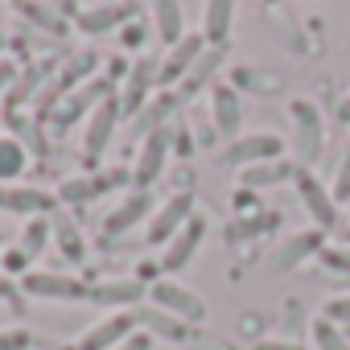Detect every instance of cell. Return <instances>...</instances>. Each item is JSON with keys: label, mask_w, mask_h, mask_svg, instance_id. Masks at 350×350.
Here are the masks:
<instances>
[{"label": "cell", "mask_w": 350, "mask_h": 350, "mask_svg": "<svg viewBox=\"0 0 350 350\" xmlns=\"http://www.w3.org/2000/svg\"><path fill=\"white\" fill-rule=\"evenodd\" d=\"M25 264H29V256H25V252H21V247H17V252H9V256H5V268H9V272H25Z\"/></svg>", "instance_id": "43"}, {"label": "cell", "mask_w": 350, "mask_h": 350, "mask_svg": "<svg viewBox=\"0 0 350 350\" xmlns=\"http://www.w3.org/2000/svg\"><path fill=\"white\" fill-rule=\"evenodd\" d=\"M58 198H50L46 190H33V186H0V211L9 215H25V219H46L54 211Z\"/></svg>", "instance_id": "17"}, {"label": "cell", "mask_w": 350, "mask_h": 350, "mask_svg": "<svg viewBox=\"0 0 350 350\" xmlns=\"http://www.w3.org/2000/svg\"><path fill=\"white\" fill-rule=\"evenodd\" d=\"M144 297H148V284L136 280V276L99 280V284H91V293H87V301H95V305H103V309H111V313H120V309L136 313V305H140Z\"/></svg>", "instance_id": "10"}, {"label": "cell", "mask_w": 350, "mask_h": 350, "mask_svg": "<svg viewBox=\"0 0 350 350\" xmlns=\"http://www.w3.org/2000/svg\"><path fill=\"white\" fill-rule=\"evenodd\" d=\"M346 215H350V202H346Z\"/></svg>", "instance_id": "48"}, {"label": "cell", "mask_w": 350, "mask_h": 350, "mask_svg": "<svg viewBox=\"0 0 350 350\" xmlns=\"http://www.w3.org/2000/svg\"><path fill=\"white\" fill-rule=\"evenodd\" d=\"M50 75H58V62H33V66H25V75H21V83H13V91H9V107L17 111L21 103H29V99H38L42 91V83L50 79Z\"/></svg>", "instance_id": "26"}, {"label": "cell", "mask_w": 350, "mask_h": 350, "mask_svg": "<svg viewBox=\"0 0 350 350\" xmlns=\"http://www.w3.org/2000/svg\"><path fill=\"white\" fill-rule=\"evenodd\" d=\"M29 169V152L17 136H0V186H17V178Z\"/></svg>", "instance_id": "27"}, {"label": "cell", "mask_w": 350, "mask_h": 350, "mask_svg": "<svg viewBox=\"0 0 350 350\" xmlns=\"http://www.w3.org/2000/svg\"><path fill=\"white\" fill-rule=\"evenodd\" d=\"M144 219H152V194L148 190H132L116 202V211L103 219V231L116 239V235H128L132 227H140Z\"/></svg>", "instance_id": "15"}, {"label": "cell", "mask_w": 350, "mask_h": 350, "mask_svg": "<svg viewBox=\"0 0 350 350\" xmlns=\"http://www.w3.org/2000/svg\"><path fill=\"white\" fill-rule=\"evenodd\" d=\"M21 288L42 301H87V293H91L79 276H66V272H25Z\"/></svg>", "instance_id": "8"}, {"label": "cell", "mask_w": 350, "mask_h": 350, "mask_svg": "<svg viewBox=\"0 0 350 350\" xmlns=\"http://www.w3.org/2000/svg\"><path fill=\"white\" fill-rule=\"evenodd\" d=\"M178 99H182V95H173V91H161L157 99H148V103L132 116V132H140V136L161 132V128H165V120L178 111Z\"/></svg>", "instance_id": "22"}, {"label": "cell", "mask_w": 350, "mask_h": 350, "mask_svg": "<svg viewBox=\"0 0 350 350\" xmlns=\"http://www.w3.org/2000/svg\"><path fill=\"white\" fill-rule=\"evenodd\" d=\"M5 46H9V38H5V29H0V50H5Z\"/></svg>", "instance_id": "47"}, {"label": "cell", "mask_w": 350, "mask_h": 350, "mask_svg": "<svg viewBox=\"0 0 350 350\" xmlns=\"http://www.w3.org/2000/svg\"><path fill=\"white\" fill-rule=\"evenodd\" d=\"M136 321L152 334V338H165V342H186L190 338V325L182 321V317H173V313H165V309H136Z\"/></svg>", "instance_id": "24"}, {"label": "cell", "mask_w": 350, "mask_h": 350, "mask_svg": "<svg viewBox=\"0 0 350 350\" xmlns=\"http://www.w3.org/2000/svg\"><path fill=\"white\" fill-rule=\"evenodd\" d=\"M120 42H124L128 50H132V46H140V42H144V25H136V21H128V25L120 29Z\"/></svg>", "instance_id": "41"}, {"label": "cell", "mask_w": 350, "mask_h": 350, "mask_svg": "<svg viewBox=\"0 0 350 350\" xmlns=\"http://www.w3.org/2000/svg\"><path fill=\"white\" fill-rule=\"evenodd\" d=\"M239 83H247L252 91H276L280 83H272V79H260L256 70H239Z\"/></svg>", "instance_id": "39"}, {"label": "cell", "mask_w": 350, "mask_h": 350, "mask_svg": "<svg viewBox=\"0 0 350 350\" xmlns=\"http://www.w3.org/2000/svg\"><path fill=\"white\" fill-rule=\"evenodd\" d=\"M223 62H227V46H206V50L198 54V62L190 66V75L178 83V87H182V99H186V95H198L202 87H211V79L219 75Z\"/></svg>", "instance_id": "21"}, {"label": "cell", "mask_w": 350, "mask_h": 350, "mask_svg": "<svg viewBox=\"0 0 350 350\" xmlns=\"http://www.w3.org/2000/svg\"><path fill=\"white\" fill-rule=\"evenodd\" d=\"M120 95H107L91 116H87V124H83V157H87V165H95L103 152H107V144H111V136H116V120H120Z\"/></svg>", "instance_id": "5"}, {"label": "cell", "mask_w": 350, "mask_h": 350, "mask_svg": "<svg viewBox=\"0 0 350 350\" xmlns=\"http://www.w3.org/2000/svg\"><path fill=\"white\" fill-rule=\"evenodd\" d=\"M165 157H169V128H161V132H152V136H144V140H140L136 169H132V182H136V190H148V186L161 178Z\"/></svg>", "instance_id": "13"}, {"label": "cell", "mask_w": 350, "mask_h": 350, "mask_svg": "<svg viewBox=\"0 0 350 350\" xmlns=\"http://www.w3.org/2000/svg\"><path fill=\"white\" fill-rule=\"evenodd\" d=\"M329 272H342V276H350V247H321V256H317Z\"/></svg>", "instance_id": "34"}, {"label": "cell", "mask_w": 350, "mask_h": 350, "mask_svg": "<svg viewBox=\"0 0 350 350\" xmlns=\"http://www.w3.org/2000/svg\"><path fill=\"white\" fill-rule=\"evenodd\" d=\"M132 21V0H103L95 9H83L75 17V25L83 33H107V29H124Z\"/></svg>", "instance_id": "18"}, {"label": "cell", "mask_w": 350, "mask_h": 350, "mask_svg": "<svg viewBox=\"0 0 350 350\" xmlns=\"http://www.w3.org/2000/svg\"><path fill=\"white\" fill-rule=\"evenodd\" d=\"M202 239H206V219L194 215L178 235L165 243V252H161V268H165L169 276H173V272H182V268H190L194 256H198V247H202Z\"/></svg>", "instance_id": "9"}, {"label": "cell", "mask_w": 350, "mask_h": 350, "mask_svg": "<svg viewBox=\"0 0 350 350\" xmlns=\"http://www.w3.org/2000/svg\"><path fill=\"white\" fill-rule=\"evenodd\" d=\"M321 247H325V231H317V227H309V231H293V235H284V239L276 243L272 264H276L280 272H293V268L305 264L309 256H321Z\"/></svg>", "instance_id": "12"}, {"label": "cell", "mask_w": 350, "mask_h": 350, "mask_svg": "<svg viewBox=\"0 0 350 350\" xmlns=\"http://www.w3.org/2000/svg\"><path fill=\"white\" fill-rule=\"evenodd\" d=\"M272 227H280V215L276 211H256V215H247V219H239L235 223V235H264V231H272Z\"/></svg>", "instance_id": "32"}, {"label": "cell", "mask_w": 350, "mask_h": 350, "mask_svg": "<svg viewBox=\"0 0 350 350\" xmlns=\"http://www.w3.org/2000/svg\"><path fill=\"white\" fill-rule=\"evenodd\" d=\"M33 346V334L29 329H0V350H29Z\"/></svg>", "instance_id": "36"}, {"label": "cell", "mask_w": 350, "mask_h": 350, "mask_svg": "<svg viewBox=\"0 0 350 350\" xmlns=\"http://www.w3.org/2000/svg\"><path fill=\"white\" fill-rule=\"evenodd\" d=\"M235 211H247V215H256V194L239 186V194H235Z\"/></svg>", "instance_id": "42"}, {"label": "cell", "mask_w": 350, "mask_h": 350, "mask_svg": "<svg viewBox=\"0 0 350 350\" xmlns=\"http://www.w3.org/2000/svg\"><path fill=\"white\" fill-rule=\"evenodd\" d=\"M252 350H305L301 342H288V338H260Z\"/></svg>", "instance_id": "40"}, {"label": "cell", "mask_w": 350, "mask_h": 350, "mask_svg": "<svg viewBox=\"0 0 350 350\" xmlns=\"http://www.w3.org/2000/svg\"><path fill=\"white\" fill-rule=\"evenodd\" d=\"M321 317H325V321H334V325L350 321V293H342V297H329V301H325V309H321Z\"/></svg>", "instance_id": "35"}, {"label": "cell", "mask_w": 350, "mask_h": 350, "mask_svg": "<svg viewBox=\"0 0 350 350\" xmlns=\"http://www.w3.org/2000/svg\"><path fill=\"white\" fill-rule=\"evenodd\" d=\"M50 223H54V243L62 247V256H66V260H83V256H87L83 231H79L70 219H50Z\"/></svg>", "instance_id": "30"}, {"label": "cell", "mask_w": 350, "mask_h": 350, "mask_svg": "<svg viewBox=\"0 0 350 350\" xmlns=\"http://www.w3.org/2000/svg\"><path fill=\"white\" fill-rule=\"evenodd\" d=\"M152 21H157V33L178 46L186 38V13H182V0H152Z\"/></svg>", "instance_id": "25"}, {"label": "cell", "mask_w": 350, "mask_h": 350, "mask_svg": "<svg viewBox=\"0 0 350 350\" xmlns=\"http://www.w3.org/2000/svg\"><path fill=\"white\" fill-rule=\"evenodd\" d=\"M235 21V0H206L202 5V38L211 46H227Z\"/></svg>", "instance_id": "23"}, {"label": "cell", "mask_w": 350, "mask_h": 350, "mask_svg": "<svg viewBox=\"0 0 350 350\" xmlns=\"http://www.w3.org/2000/svg\"><path fill=\"white\" fill-rule=\"evenodd\" d=\"M116 350H152V334H148V329H136V334H132V338H124Z\"/></svg>", "instance_id": "38"}, {"label": "cell", "mask_w": 350, "mask_h": 350, "mask_svg": "<svg viewBox=\"0 0 350 350\" xmlns=\"http://www.w3.org/2000/svg\"><path fill=\"white\" fill-rule=\"evenodd\" d=\"M206 50V38H198V33H186L178 46H169V54L161 58V66H157V83L161 87H173V83H182L186 75H190V66L198 62V54Z\"/></svg>", "instance_id": "11"}, {"label": "cell", "mask_w": 350, "mask_h": 350, "mask_svg": "<svg viewBox=\"0 0 350 350\" xmlns=\"http://www.w3.org/2000/svg\"><path fill=\"white\" fill-rule=\"evenodd\" d=\"M313 346H317V350H350L346 334H342L334 321H325V317L313 321Z\"/></svg>", "instance_id": "31"}, {"label": "cell", "mask_w": 350, "mask_h": 350, "mask_svg": "<svg viewBox=\"0 0 350 350\" xmlns=\"http://www.w3.org/2000/svg\"><path fill=\"white\" fill-rule=\"evenodd\" d=\"M293 120H297V157L301 161H313L321 152V116L313 103L297 99L293 103Z\"/></svg>", "instance_id": "20"}, {"label": "cell", "mask_w": 350, "mask_h": 350, "mask_svg": "<svg viewBox=\"0 0 350 350\" xmlns=\"http://www.w3.org/2000/svg\"><path fill=\"white\" fill-rule=\"evenodd\" d=\"M13 79H17V66H13V62H0V91H9Z\"/></svg>", "instance_id": "44"}, {"label": "cell", "mask_w": 350, "mask_h": 350, "mask_svg": "<svg viewBox=\"0 0 350 350\" xmlns=\"http://www.w3.org/2000/svg\"><path fill=\"white\" fill-rule=\"evenodd\" d=\"M50 239H54V223H50V219H29L25 231H21V252H25L29 260H38V256L50 247Z\"/></svg>", "instance_id": "29"}, {"label": "cell", "mask_w": 350, "mask_h": 350, "mask_svg": "<svg viewBox=\"0 0 350 350\" xmlns=\"http://www.w3.org/2000/svg\"><path fill=\"white\" fill-rule=\"evenodd\" d=\"M17 9H21V13H29L33 21H42L46 29H54V33H62V21H58V17H54L50 9H38V5H29V0H17Z\"/></svg>", "instance_id": "37"}, {"label": "cell", "mask_w": 350, "mask_h": 350, "mask_svg": "<svg viewBox=\"0 0 350 350\" xmlns=\"http://www.w3.org/2000/svg\"><path fill=\"white\" fill-rule=\"evenodd\" d=\"M99 194H103V190H99V178H91V173H75V178H62L58 190H54V198H58V202H70V206L91 202V198H99Z\"/></svg>", "instance_id": "28"}, {"label": "cell", "mask_w": 350, "mask_h": 350, "mask_svg": "<svg viewBox=\"0 0 350 350\" xmlns=\"http://www.w3.org/2000/svg\"><path fill=\"white\" fill-rule=\"evenodd\" d=\"M157 66H161V58H136V62H132V70H128V79H124V91H120L124 116H136V111L148 103V87L157 83Z\"/></svg>", "instance_id": "16"}, {"label": "cell", "mask_w": 350, "mask_h": 350, "mask_svg": "<svg viewBox=\"0 0 350 350\" xmlns=\"http://www.w3.org/2000/svg\"><path fill=\"white\" fill-rule=\"evenodd\" d=\"M198 211H194V194L190 190H178V194H169L157 211H152V219H148V243H169L173 235H178L190 219H194Z\"/></svg>", "instance_id": "4"}, {"label": "cell", "mask_w": 350, "mask_h": 350, "mask_svg": "<svg viewBox=\"0 0 350 350\" xmlns=\"http://www.w3.org/2000/svg\"><path fill=\"white\" fill-rule=\"evenodd\" d=\"M329 194H334L338 202H350V144H346V152H342V161H338V169H334Z\"/></svg>", "instance_id": "33"}, {"label": "cell", "mask_w": 350, "mask_h": 350, "mask_svg": "<svg viewBox=\"0 0 350 350\" xmlns=\"http://www.w3.org/2000/svg\"><path fill=\"white\" fill-rule=\"evenodd\" d=\"M284 144L276 132L260 128V132H239L227 148H223V165L231 169H247V165H264V161H280Z\"/></svg>", "instance_id": "3"}, {"label": "cell", "mask_w": 350, "mask_h": 350, "mask_svg": "<svg viewBox=\"0 0 350 350\" xmlns=\"http://www.w3.org/2000/svg\"><path fill=\"white\" fill-rule=\"evenodd\" d=\"M148 301H152L157 309L173 313V317H182L186 325H198V321L206 317V301H202L194 288H186L182 280H173V276L152 280V284H148Z\"/></svg>", "instance_id": "2"}, {"label": "cell", "mask_w": 350, "mask_h": 350, "mask_svg": "<svg viewBox=\"0 0 350 350\" xmlns=\"http://www.w3.org/2000/svg\"><path fill=\"white\" fill-rule=\"evenodd\" d=\"M334 116H338V124H350V95H342V99H338Z\"/></svg>", "instance_id": "46"}, {"label": "cell", "mask_w": 350, "mask_h": 350, "mask_svg": "<svg viewBox=\"0 0 350 350\" xmlns=\"http://www.w3.org/2000/svg\"><path fill=\"white\" fill-rule=\"evenodd\" d=\"M140 329V321H136V313H128V309H120V313H107V317H99L91 329H83V338H79V346L75 350H116L124 338H132Z\"/></svg>", "instance_id": "7"}, {"label": "cell", "mask_w": 350, "mask_h": 350, "mask_svg": "<svg viewBox=\"0 0 350 350\" xmlns=\"http://www.w3.org/2000/svg\"><path fill=\"white\" fill-rule=\"evenodd\" d=\"M297 198H301V211L313 219L317 231H329L338 223V198L329 194V186H321L309 169L297 173Z\"/></svg>", "instance_id": "6"}, {"label": "cell", "mask_w": 350, "mask_h": 350, "mask_svg": "<svg viewBox=\"0 0 350 350\" xmlns=\"http://www.w3.org/2000/svg\"><path fill=\"white\" fill-rule=\"evenodd\" d=\"M297 165L293 161H264V165H247V169H239V186L243 190H276V186H284V182H297Z\"/></svg>", "instance_id": "19"}, {"label": "cell", "mask_w": 350, "mask_h": 350, "mask_svg": "<svg viewBox=\"0 0 350 350\" xmlns=\"http://www.w3.org/2000/svg\"><path fill=\"white\" fill-rule=\"evenodd\" d=\"M13 297H17V284H13L5 272H0V301H13Z\"/></svg>", "instance_id": "45"}, {"label": "cell", "mask_w": 350, "mask_h": 350, "mask_svg": "<svg viewBox=\"0 0 350 350\" xmlns=\"http://www.w3.org/2000/svg\"><path fill=\"white\" fill-rule=\"evenodd\" d=\"M107 95H116V91H111V83H107V79H91L87 87H75V91L58 95V103L46 111V124H50V128H58V132H66L70 124H79L83 116H91Z\"/></svg>", "instance_id": "1"}, {"label": "cell", "mask_w": 350, "mask_h": 350, "mask_svg": "<svg viewBox=\"0 0 350 350\" xmlns=\"http://www.w3.org/2000/svg\"><path fill=\"white\" fill-rule=\"evenodd\" d=\"M211 120H215V132L219 136H239V124H243V95L239 87L231 83H215L211 91Z\"/></svg>", "instance_id": "14"}]
</instances>
